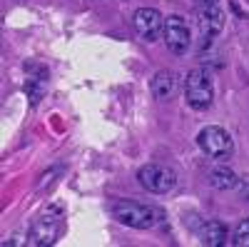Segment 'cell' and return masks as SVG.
Instances as JSON below:
<instances>
[{
  "instance_id": "cell-2",
  "label": "cell",
  "mask_w": 249,
  "mask_h": 247,
  "mask_svg": "<svg viewBox=\"0 0 249 247\" xmlns=\"http://www.w3.org/2000/svg\"><path fill=\"white\" fill-rule=\"evenodd\" d=\"M184 102L192 110H207L214 102V77L207 68H195L184 77Z\"/></svg>"
},
{
  "instance_id": "cell-13",
  "label": "cell",
  "mask_w": 249,
  "mask_h": 247,
  "mask_svg": "<svg viewBox=\"0 0 249 247\" xmlns=\"http://www.w3.org/2000/svg\"><path fill=\"white\" fill-rule=\"evenodd\" d=\"M43 82H45V80H40V77H30V80H28L25 93H28L30 102H37L40 97H43Z\"/></svg>"
},
{
  "instance_id": "cell-7",
  "label": "cell",
  "mask_w": 249,
  "mask_h": 247,
  "mask_svg": "<svg viewBox=\"0 0 249 247\" xmlns=\"http://www.w3.org/2000/svg\"><path fill=\"white\" fill-rule=\"evenodd\" d=\"M132 28L140 35L142 43H155V40L162 38L164 18L157 8H137L132 15Z\"/></svg>"
},
{
  "instance_id": "cell-11",
  "label": "cell",
  "mask_w": 249,
  "mask_h": 247,
  "mask_svg": "<svg viewBox=\"0 0 249 247\" xmlns=\"http://www.w3.org/2000/svg\"><path fill=\"white\" fill-rule=\"evenodd\" d=\"M207 180H210V185L214 190H237L239 185V177L232 168H227V165H219V168H212L210 175H207Z\"/></svg>"
},
{
  "instance_id": "cell-9",
  "label": "cell",
  "mask_w": 249,
  "mask_h": 247,
  "mask_svg": "<svg viewBox=\"0 0 249 247\" xmlns=\"http://www.w3.org/2000/svg\"><path fill=\"white\" fill-rule=\"evenodd\" d=\"M179 90V75L175 70H160L155 73L152 82H150V93L157 102H167L177 95Z\"/></svg>"
},
{
  "instance_id": "cell-14",
  "label": "cell",
  "mask_w": 249,
  "mask_h": 247,
  "mask_svg": "<svg viewBox=\"0 0 249 247\" xmlns=\"http://www.w3.org/2000/svg\"><path fill=\"white\" fill-rule=\"evenodd\" d=\"M197 5H219V0H197Z\"/></svg>"
},
{
  "instance_id": "cell-4",
  "label": "cell",
  "mask_w": 249,
  "mask_h": 247,
  "mask_svg": "<svg viewBox=\"0 0 249 247\" xmlns=\"http://www.w3.org/2000/svg\"><path fill=\"white\" fill-rule=\"evenodd\" d=\"M137 182L142 185L147 192H155V195H167L177 188V172L167 165H157V162H150V165H142L137 170Z\"/></svg>"
},
{
  "instance_id": "cell-12",
  "label": "cell",
  "mask_w": 249,
  "mask_h": 247,
  "mask_svg": "<svg viewBox=\"0 0 249 247\" xmlns=\"http://www.w3.org/2000/svg\"><path fill=\"white\" fill-rule=\"evenodd\" d=\"M230 242L237 245V247H249V217L239 220V225L234 228V235H232Z\"/></svg>"
},
{
  "instance_id": "cell-10",
  "label": "cell",
  "mask_w": 249,
  "mask_h": 247,
  "mask_svg": "<svg viewBox=\"0 0 249 247\" xmlns=\"http://www.w3.org/2000/svg\"><path fill=\"white\" fill-rule=\"evenodd\" d=\"M199 242L207 245V247H222L230 242V230H227V225L219 222V220H204L199 225Z\"/></svg>"
},
{
  "instance_id": "cell-8",
  "label": "cell",
  "mask_w": 249,
  "mask_h": 247,
  "mask_svg": "<svg viewBox=\"0 0 249 247\" xmlns=\"http://www.w3.org/2000/svg\"><path fill=\"white\" fill-rule=\"evenodd\" d=\"M197 20H199V30L204 38H214L224 30L227 15L222 5H197Z\"/></svg>"
},
{
  "instance_id": "cell-3",
  "label": "cell",
  "mask_w": 249,
  "mask_h": 247,
  "mask_svg": "<svg viewBox=\"0 0 249 247\" xmlns=\"http://www.w3.org/2000/svg\"><path fill=\"white\" fill-rule=\"evenodd\" d=\"M197 148L210 160H230L234 152V140L219 125H207L197 135Z\"/></svg>"
},
{
  "instance_id": "cell-5",
  "label": "cell",
  "mask_w": 249,
  "mask_h": 247,
  "mask_svg": "<svg viewBox=\"0 0 249 247\" xmlns=\"http://www.w3.org/2000/svg\"><path fill=\"white\" fill-rule=\"evenodd\" d=\"M162 40H164V45H167L170 53L187 55L190 48H192V30H190V25H187V20L182 15H167L164 18Z\"/></svg>"
},
{
  "instance_id": "cell-6",
  "label": "cell",
  "mask_w": 249,
  "mask_h": 247,
  "mask_svg": "<svg viewBox=\"0 0 249 247\" xmlns=\"http://www.w3.org/2000/svg\"><path fill=\"white\" fill-rule=\"evenodd\" d=\"M60 232H62V215H60V210H57V215L45 212V215H40L30 225V230L25 235V242L30 247H48V245H55Z\"/></svg>"
},
{
  "instance_id": "cell-1",
  "label": "cell",
  "mask_w": 249,
  "mask_h": 247,
  "mask_svg": "<svg viewBox=\"0 0 249 247\" xmlns=\"http://www.w3.org/2000/svg\"><path fill=\"white\" fill-rule=\"evenodd\" d=\"M112 217L124 225V228H135V230H152L157 225H162L164 212L155 205H144V202H135V200H117L110 208Z\"/></svg>"
}]
</instances>
